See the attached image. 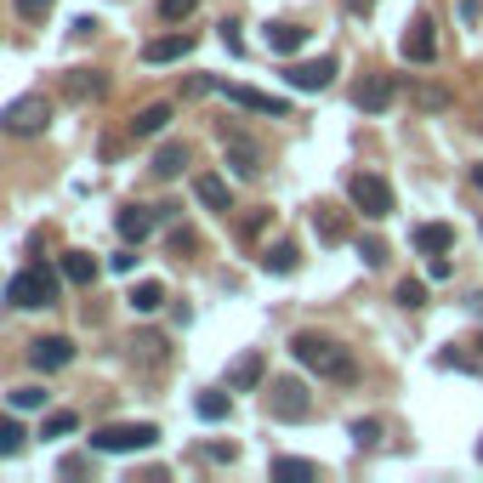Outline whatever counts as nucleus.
<instances>
[{"label":"nucleus","mask_w":483,"mask_h":483,"mask_svg":"<svg viewBox=\"0 0 483 483\" xmlns=\"http://www.w3.org/2000/svg\"><path fill=\"white\" fill-rule=\"evenodd\" d=\"M267 472H273V478H296V483H307V478L319 472V467H313V460H296V455H279V460H273Z\"/></svg>","instance_id":"obj_28"},{"label":"nucleus","mask_w":483,"mask_h":483,"mask_svg":"<svg viewBox=\"0 0 483 483\" xmlns=\"http://www.w3.org/2000/svg\"><path fill=\"white\" fill-rule=\"evenodd\" d=\"M29 359H34V370H69L74 342H69V335H40V342L29 347Z\"/></svg>","instance_id":"obj_11"},{"label":"nucleus","mask_w":483,"mask_h":483,"mask_svg":"<svg viewBox=\"0 0 483 483\" xmlns=\"http://www.w3.org/2000/svg\"><path fill=\"white\" fill-rule=\"evenodd\" d=\"M222 142H227V159H234V177H256L262 171V149H256V142H245L239 131H222Z\"/></svg>","instance_id":"obj_13"},{"label":"nucleus","mask_w":483,"mask_h":483,"mask_svg":"<svg viewBox=\"0 0 483 483\" xmlns=\"http://www.w3.org/2000/svg\"><path fill=\"white\" fill-rule=\"evenodd\" d=\"M0 125H6L12 137H40V131L52 125V102L40 97V92H29V97L6 102V114H0Z\"/></svg>","instance_id":"obj_5"},{"label":"nucleus","mask_w":483,"mask_h":483,"mask_svg":"<svg viewBox=\"0 0 483 483\" xmlns=\"http://www.w3.org/2000/svg\"><path fill=\"white\" fill-rule=\"evenodd\" d=\"M359 256H364V267H387V245L382 239H359Z\"/></svg>","instance_id":"obj_34"},{"label":"nucleus","mask_w":483,"mask_h":483,"mask_svg":"<svg viewBox=\"0 0 483 483\" xmlns=\"http://www.w3.org/2000/svg\"><path fill=\"white\" fill-rule=\"evenodd\" d=\"M296 262H302V250H296V245H273L267 256H262L267 273H296Z\"/></svg>","instance_id":"obj_27"},{"label":"nucleus","mask_w":483,"mask_h":483,"mask_svg":"<svg viewBox=\"0 0 483 483\" xmlns=\"http://www.w3.org/2000/svg\"><path fill=\"white\" fill-rule=\"evenodd\" d=\"M154 227H159V217L149 211V205H125V211H120V239H125V245H137V239H149V234H154Z\"/></svg>","instance_id":"obj_14"},{"label":"nucleus","mask_w":483,"mask_h":483,"mask_svg":"<svg viewBox=\"0 0 483 483\" xmlns=\"http://www.w3.org/2000/svg\"><path fill=\"white\" fill-rule=\"evenodd\" d=\"M267 46L279 52V57H290V52L307 46V29H302V24H285V17H273V24H267Z\"/></svg>","instance_id":"obj_20"},{"label":"nucleus","mask_w":483,"mask_h":483,"mask_svg":"<svg viewBox=\"0 0 483 483\" xmlns=\"http://www.w3.org/2000/svg\"><path fill=\"white\" fill-rule=\"evenodd\" d=\"M131 347H137V359H142V364H154V353H165V342H154V335H137Z\"/></svg>","instance_id":"obj_37"},{"label":"nucleus","mask_w":483,"mask_h":483,"mask_svg":"<svg viewBox=\"0 0 483 483\" xmlns=\"http://www.w3.org/2000/svg\"><path fill=\"white\" fill-rule=\"evenodd\" d=\"M24 438H29V427H24V421H12V415H0V460L24 449Z\"/></svg>","instance_id":"obj_26"},{"label":"nucleus","mask_w":483,"mask_h":483,"mask_svg":"<svg viewBox=\"0 0 483 483\" xmlns=\"http://www.w3.org/2000/svg\"><path fill=\"white\" fill-rule=\"evenodd\" d=\"M52 6H57V0H17V17H24V24H46Z\"/></svg>","instance_id":"obj_31"},{"label":"nucleus","mask_w":483,"mask_h":483,"mask_svg":"<svg viewBox=\"0 0 483 483\" xmlns=\"http://www.w3.org/2000/svg\"><path fill=\"white\" fill-rule=\"evenodd\" d=\"M398 302H404V307H427V285L421 279H404V285H398Z\"/></svg>","instance_id":"obj_33"},{"label":"nucleus","mask_w":483,"mask_h":483,"mask_svg":"<svg viewBox=\"0 0 483 483\" xmlns=\"http://www.w3.org/2000/svg\"><path fill=\"white\" fill-rule=\"evenodd\" d=\"M6 307H17V313H24V307H57V273L40 267V262L24 267V273L6 285Z\"/></svg>","instance_id":"obj_3"},{"label":"nucleus","mask_w":483,"mask_h":483,"mask_svg":"<svg viewBox=\"0 0 483 483\" xmlns=\"http://www.w3.org/2000/svg\"><path fill=\"white\" fill-rule=\"evenodd\" d=\"M194 6L199 0H159V17L165 24H182V17H194Z\"/></svg>","instance_id":"obj_32"},{"label":"nucleus","mask_w":483,"mask_h":483,"mask_svg":"<svg viewBox=\"0 0 483 483\" xmlns=\"http://www.w3.org/2000/svg\"><path fill=\"white\" fill-rule=\"evenodd\" d=\"M194 227H177V234H171V250H177V256H194Z\"/></svg>","instance_id":"obj_36"},{"label":"nucleus","mask_w":483,"mask_h":483,"mask_svg":"<svg viewBox=\"0 0 483 483\" xmlns=\"http://www.w3.org/2000/svg\"><path fill=\"white\" fill-rule=\"evenodd\" d=\"M319 234H324V239H347V222H335L330 211H319Z\"/></svg>","instance_id":"obj_38"},{"label":"nucleus","mask_w":483,"mask_h":483,"mask_svg":"<svg viewBox=\"0 0 483 483\" xmlns=\"http://www.w3.org/2000/svg\"><path fill=\"white\" fill-rule=\"evenodd\" d=\"M80 427V415L74 410H46V421H40V438H69Z\"/></svg>","instance_id":"obj_25"},{"label":"nucleus","mask_w":483,"mask_h":483,"mask_svg":"<svg viewBox=\"0 0 483 483\" xmlns=\"http://www.w3.org/2000/svg\"><path fill=\"white\" fill-rule=\"evenodd\" d=\"M472 182H478V188H483V165H472Z\"/></svg>","instance_id":"obj_43"},{"label":"nucleus","mask_w":483,"mask_h":483,"mask_svg":"<svg viewBox=\"0 0 483 483\" xmlns=\"http://www.w3.org/2000/svg\"><path fill=\"white\" fill-rule=\"evenodd\" d=\"M460 24H483V0H460Z\"/></svg>","instance_id":"obj_39"},{"label":"nucleus","mask_w":483,"mask_h":483,"mask_svg":"<svg viewBox=\"0 0 483 483\" xmlns=\"http://www.w3.org/2000/svg\"><path fill=\"white\" fill-rule=\"evenodd\" d=\"M398 97V86H392V74H359V80H353V109H364V114H382L387 109V102Z\"/></svg>","instance_id":"obj_7"},{"label":"nucleus","mask_w":483,"mask_h":483,"mask_svg":"<svg viewBox=\"0 0 483 483\" xmlns=\"http://www.w3.org/2000/svg\"><path fill=\"white\" fill-rule=\"evenodd\" d=\"M290 86L296 92H324L330 80H335V57H307V63H290Z\"/></svg>","instance_id":"obj_10"},{"label":"nucleus","mask_w":483,"mask_h":483,"mask_svg":"<svg viewBox=\"0 0 483 483\" xmlns=\"http://www.w3.org/2000/svg\"><path fill=\"white\" fill-rule=\"evenodd\" d=\"M353 444L375 449V444H382V421H370V415H364V421H353Z\"/></svg>","instance_id":"obj_30"},{"label":"nucleus","mask_w":483,"mask_h":483,"mask_svg":"<svg viewBox=\"0 0 483 483\" xmlns=\"http://www.w3.org/2000/svg\"><path fill=\"white\" fill-rule=\"evenodd\" d=\"M188 52H194V34H159V40L142 46V63H177Z\"/></svg>","instance_id":"obj_18"},{"label":"nucleus","mask_w":483,"mask_h":483,"mask_svg":"<svg viewBox=\"0 0 483 483\" xmlns=\"http://www.w3.org/2000/svg\"><path fill=\"white\" fill-rule=\"evenodd\" d=\"M267 410L279 415V421H307V415H313V398H307V387L296 382V375H285V382L267 387Z\"/></svg>","instance_id":"obj_6"},{"label":"nucleus","mask_w":483,"mask_h":483,"mask_svg":"<svg viewBox=\"0 0 483 483\" xmlns=\"http://www.w3.org/2000/svg\"><path fill=\"white\" fill-rule=\"evenodd\" d=\"M149 444H159V427L154 421H109V427L92 432V449L97 455H137Z\"/></svg>","instance_id":"obj_2"},{"label":"nucleus","mask_w":483,"mask_h":483,"mask_svg":"<svg viewBox=\"0 0 483 483\" xmlns=\"http://www.w3.org/2000/svg\"><path fill=\"white\" fill-rule=\"evenodd\" d=\"M109 86H114V80L102 74V69H69V74H63V92H69L74 102H102V97H109Z\"/></svg>","instance_id":"obj_9"},{"label":"nucleus","mask_w":483,"mask_h":483,"mask_svg":"<svg viewBox=\"0 0 483 483\" xmlns=\"http://www.w3.org/2000/svg\"><path fill=\"white\" fill-rule=\"evenodd\" d=\"M347 12H353V17H370V12H375V0H347Z\"/></svg>","instance_id":"obj_42"},{"label":"nucleus","mask_w":483,"mask_h":483,"mask_svg":"<svg viewBox=\"0 0 483 483\" xmlns=\"http://www.w3.org/2000/svg\"><path fill=\"white\" fill-rule=\"evenodd\" d=\"M125 302H131L137 313H159L165 307V285L159 279H142V285H131V296H125Z\"/></svg>","instance_id":"obj_24"},{"label":"nucleus","mask_w":483,"mask_h":483,"mask_svg":"<svg viewBox=\"0 0 483 483\" xmlns=\"http://www.w3.org/2000/svg\"><path fill=\"white\" fill-rule=\"evenodd\" d=\"M6 404H12L17 415H24V410H46V387H12Z\"/></svg>","instance_id":"obj_29"},{"label":"nucleus","mask_w":483,"mask_h":483,"mask_svg":"<svg viewBox=\"0 0 483 483\" xmlns=\"http://www.w3.org/2000/svg\"><path fill=\"white\" fill-rule=\"evenodd\" d=\"M262 375H267V359H262V353H239V359L227 364V387L245 392V387H256Z\"/></svg>","instance_id":"obj_17"},{"label":"nucleus","mask_w":483,"mask_h":483,"mask_svg":"<svg viewBox=\"0 0 483 483\" xmlns=\"http://www.w3.org/2000/svg\"><path fill=\"white\" fill-rule=\"evenodd\" d=\"M415 102H421V109H449V92H438V86H421V92H415Z\"/></svg>","instance_id":"obj_35"},{"label":"nucleus","mask_w":483,"mask_h":483,"mask_svg":"<svg viewBox=\"0 0 483 483\" xmlns=\"http://www.w3.org/2000/svg\"><path fill=\"white\" fill-rule=\"evenodd\" d=\"M478 460H483V438H478Z\"/></svg>","instance_id":"obj_45"},{"label":"nucleus","mask_w":483,"mask_h":483,"mask_svg":"<svg viewBox=\"0 0 483 483\" xmlns=\"http://www.w3.org/2000/svg\"><path fill=\"white\" fill-rule=\"evenodd\" d=\"M194 199L205 205V211H234V194H227V182H222V177H211V171L194 182Z\"/></svg>","instance_id":"obj_21"},{"label":"nucleus","mask_w":483,"mask_h":483,"mask_svg":"<svg viewBox=\"0 0 483 483\" xmlns=\"http://www.w3.org/2000/svg\"><path fill=\"white\" fill-rule=\"evenodd\" d=\"M290 359L307 364L313 375H324V382H359L353 353L342 342H330V335H319V330H296V335H290Z\"/></svg>","instance_id":"obj_1"},{"label":"nucleus","mask_w":483,"mask_h":483,"mask_svg":"<svg viewBox=\"0 0 483 483\" xmlns=\"http://www.w3.org/2000/svg\"><path fill=\"white\" fill-rule=\"evenodd\" d=\"M222 46H227V52H245V40H239V24H222Z\"/></svg>","instance_id":"obj_40"},{"label":"nucleus","mask_w":483,"mask_h":483,"mask_svg":"<svg viewBox=\"0 0 483 483\" xmlns=\"http://www.w3.org/2000/svg\"><path fill=\"white\" fill-rule=\"evenodd\" d=\"M227 97L239 102V109H250V114H273V120H285L290 114V102L285 97H267V92H256V86H222Z\"/></svg>","instance_id":"obj_12"},{"label":"nucleus","mask_w":483,"mask_h":483,"mask_svg":"<svg viewBox=\"0 0 483 483\" xmlns=\"http://www.w3.org/2000/svg\"><path fill=\"white\" fill-rule=\"evenodd\" d=\"M188 165H194V149H188V142H165V149L154 154V165H149V171L171 182V177H182V171H188Z\"/></svg>","instance_id":"obj_16"},{"label":"nucleus","mask_w":483,"mask_h":483,"mask_svg":"<svg viewBox=\"0 0 483 483\" xmlns=\"http://www.w3.org/2000/svg\"><path fill=\"white\" fill-rule=\"evenodd\" d=\"M449 245H455L449 222H421L415 227V250H421V256H449Z\"/></svg>","instance_id":"obj_15"},{"label":"nucleus","mask_w":483,"mask_h":483,"mask_svg":"<svg viewBox=\"0 0 483 483\" xmlns=\"http://www.w3.org/2000/svg\"><path fill=\"white\" fill-rule=\"evenodd\" d=\"M398 52H404L410 63H432V57H438V29H432V17H410V29H404V40H398Z\"/></svg>","instance_id":"obj_8"},{"label":"nucleus","mask_w":483,"mask_h":483,"mask_svg":"<svg viewBox=\"0 0 483 483\" xmlns=\"http://www.w3.org/2000/svg\"><path fill=\"white\" fill-rule=\"evenodd\" d=\"M347 199H353V211L370 217V222L392 217V188H387V177H375V171H353L347 177Z\"/></svg>","instance_id":"obj_4"},{"label":"nucleus","mask_w":483,"mask_h":483,"mask_svg":"<svg viewBox=\"0 0 483 483\" xmlns=\"http://www.w3.org/2000/svg\"><path fill=\"white\" fill-rule=\"evenodd\" d=\"M472 347H478V359H483V335H478V342H472Z\"/></svg>","instance_id":"obj_44"},{"label":"nucleus","mask_w":483,"mask_h":483,"mask_svg":"<svg viewBox=\"0 0 483 483\" xmlns=\"http://www.w3.org/2000/svg\"><path fill=\"white\" fill-rule=\"evenodd\" d=\"M427 273H432V279H449L455 267H449V256H427Z\"/></svg>","instance_id":"obj_41"},{"label":"nucleus","mask_w":483,"mask_h":483,"mask_svg":"<svg viewBox=\"0 0 483 483\" xmlns=\"http://www.w3.org/2000/svg\"><path fill=\"white\" fill-rule=\"evenodd\" d=\"M165 125H171V102H142L131 114V137H159Z\"/></svg>","instance_id":"obj_19"},{"label":"nucleus","mask_w":483,"mask_h":483,"mask_svg":"<svg viewBox=\"0 0 483 483\" xmlns=\"http://www.w3.org/2000/svg\"><path fill=\"white\" fill-rule=\"evenodd\" d=\"M194 415H199V421H227V415H234V398H227L222 387H211V392L194 398Z\"/></svg>","instance_id":"obj_22"},{"label":"nucleus","mask_w":483,"mask_h":483,"mask_svg":"<svg viewBox=\"0 0 483 483\" xmlns=\"http://www.w3.org/2000/svg\"><path fill=\"white\" fill-rule=\"evenodd\" d=\"M63 273H69V285H97V256H86V250H69L63 256Z\"/></svg>","instance_id":"obj_23"}]
</instances>
